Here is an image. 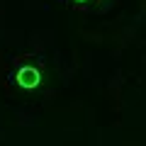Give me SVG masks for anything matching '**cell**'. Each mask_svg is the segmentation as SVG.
Segmentation results:
<instances>
[{
    "instance_id": "1",
    "label": "cell",
    "mask_w": 146,
    "mask_h": 146,
    "mask_svg": "<svg viewBox=\"0 0 146 146\" xmlns=\"http://www.w3.org/2000/svg\"><path fill=\"white\" fill-rule=\"evenodd\" d=\"M17 83H20L22 88H34V85L39 83V73L27 66V68H22V71L17 73Z\"/></svg>"
}]
</instances>
